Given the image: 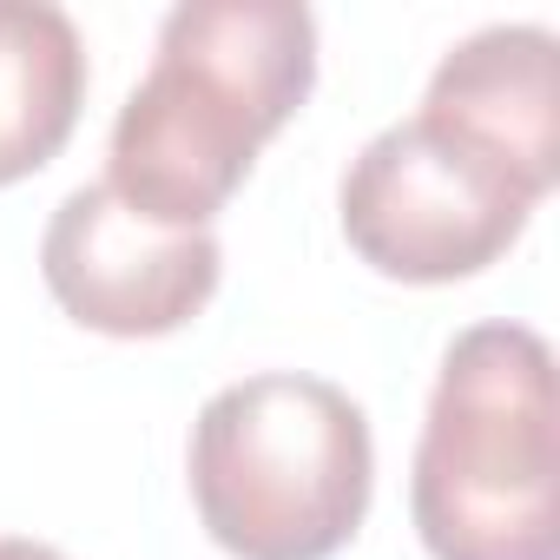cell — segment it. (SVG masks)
<instances>
[{"label": "cell", "mask_w": 560, "mask_h": 560, "mask_svg": "<svg viewBox=\"0 0 560 560\" xmlns=\"http://www.w3.org/2000/svg\"><path fill=\"white\" fill-rule=\"evenodd\" d=\"M224 250L211 231H165L126 211L106 185L60 198L40 237V277L54 304L100 337H165L185 330L218 291Z\"/></svg>", "instance_id": "cell-5"}, {"label": "cell", "mask_w": 560, "mask_h": 560, "mask_svg": "<svg viewBox=\"0 0 560 560\" xmlns=\"http://www.w3.org/2000/svg\"><path fill=\"white\" fill-rule=\"evenodd\" d=\"M409 514L435 560H560V422L540 330L475 324L448 343Z\"/></svg>", "instance_id": "cell-2"}, {"label": "cell", "mask_w": 560, "mask_h": 560, "mask_svg": "<svg viewBox=\"0 0 560 560\" xmlns=\"http://www.w3.org/2000/svg\"><path fill=\"white\" fill-rule=\"evenodd\" d=\"M317 86V21L298 0H185L159 27L152 73L113 119L106 191L165 224L205 231L257 145Z\"/></svg>", "instance_id": "cell-1"}, {"label": "cell", "mask_w": 560, "mask_h": 560, "mask_svg": "<svg viewBox=\"0 0 560 560\" xmlns=\"http://www.w3.org/2000/svg\"><path fill=\"white\" fill-rule=\"evenodd\" d=\"M422 119L481 145L508 165L534 198L560 178V86H553V34L547 27H481L468 34L429 80Z\"/></svg>", "instance_id": "cell-6"}, {"label": "cell", "mask_w": 560, "mask_h": 560, "mask_svg": "<svg viewBox=\"0 0 560 560\" xmlns=\"http://www.w3.org/2000/svg\"><path fill=\"white\" fill-rule=\"evenodd\" d=\"M363 409L324 376H244L191 422V501L231 560H330L370 514Z\"/></svg>", "instance_id": "cell-3"}, {"label": "cell", "mask_w": 560, "mask_h": 560, "mask_svg": "<svg viewBox=\"0 0 560 560\" xmlns=\"http://www.w3.org/2000/svg\"><path fill=\"white\" fill-rule=\"evenodd\" d=\"M86 106L80 27L47 0H0V185L60 159Z\"/></svg>", "instance_id": "cell-7"}, {"label": "cell", "mask_w": 560, "mask_h": 560, "mask_svg": "<svg viewBox=\"0 0 560 560\" xmlns=\"http://www.w3.org/2000/svg\"><path fill=\"white\" fill-rule=\"evenodd\" d=\"M534 191L435 119L376 132L343 172V237L396 284H455L488 270L534 218Z\"/></svg>", "instance_id": "cell-4"}, {"label": "cell", "mask_w": 560, "mask_h": 560, "mask_svg": "<svg viewBox=\"0 0 560 560\" xmlns=\"http://www.w3.org/2000/svg\"><path fill=\"white\" fill-rule=\"evenodd\" d=\"M0 560H67V553L47 540H0Z\"/></svg>", "instance_id": "cell-8"}]
</instances>
